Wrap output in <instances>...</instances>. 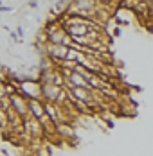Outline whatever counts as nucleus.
Returning <instances> with one entry per match:
<instances>
[{
	"label": "nucleus",
	"instance_id": "obj_7",
	"mask_svg": "<svg viewBox=\"0 0 153 156\" xmlns=\"http://www.w3.org/2000/svg\"><path fill=\"white\" fill-rule=\"evenodd\" d=\"M97 2H99L101 5H106V4H110V2H112V0H97Z\"/></svg>",
	"mask_w": 153,
	"mask_h": 156
},
{
	"label": "nucleus",
	"instance_id": "obj_5",
	"mask_svg": "<svg viewBox=\"0 0 153 156\" xmlns=\"http://www.w3.org/2000/svg\"><path fill=\"white\" fill-rule=\"evenodd\" d=\"M0 13H13V7H9V5H2V7H0Z\"/></svg>",
	"mask_w": 153,
	"mask_h": 156
},
{
	"label": "nucleus",
	"instance_id": "obj_2",
	"mask_svg": "<svg viewBox=\"0 0 153 156\" xmlns=\"http://www.w3.org/2000/svg\"><path fill=\"white\" fill-rule=\"evenodd\" d=\"M7 101H9V108L22 119H25L29 115V99L25 95H22L20 92H13V94H9Z\"/></svg>",
	"mask_w": 153,
	"mask_h": 156
},
{
	"label": "nucleus",
	"instance_id": "obj_1",
	"mask_svg": "<svg viewBox=\"0 0 153 156\" xmlns=\"http://www.w3.org/2000/svg\"><path fill=\"white\" fill-rule=\"evenodd\" d=\"M43 38H45V43H52V45H67V47H72V40L70 36L67 34L65 27L61 25L60 20H52L49 22L43 29Z\"/></svg>",
	"mask_w": 153,
	"mask_h": 156
},
{
	"label": "nucleus",
	"instance_id": "obj_4",
	"mask_svg": "<svg viewBox=\"0 0 153 156\" xmlns=\"http://www.w3.org/2000/svg\"><path fill=\"white\" fill-rule=\"evenodd\" d=\"M70 4H72V0H58V2H56V5H54V13H58V15L63 16L67 11H69Z\"/></svg>",
	"mask_w": 153,
	"mask_h": 156
},
{
	"label": "nucleus",
	"instance_id": "obj_9",
	"mask_svg": "<svg viewBox=\"0 0 153 156\" xmlns=\"http://www.w3.org/2000/svg\"><path fill=\"white\" fill-rule=\"evenodd\" d=\"M0 7H2V2H0Z\"/></svg>",
	"mask_w": 153,
	"mask_h": 156
},
{
	"label": "nucleus",
	"instance_id": "obj_6",
	"mask_svg": "<svg viewBox=\"0 0 153 156\" xmlns=\"http://www.w3.org/2000/svg\"><path fill=\"white\" fill-rule=\"evenodd\" d=\"M27 5H29L31 9H36V7H38V0H29V4H27Z\"/></svg>",
	"mask_w": 153,
	"mask_h": 156
},
{
	"label": "nucleus",
	"instance_id": "obj_8",
	"mask_svg": "<svg viewBox=\"0 0 153 156\" xmlns=\"http://www.w3.org/2000/svg\"><path fill=\"white\" fill-rule=\"evenodd\" d=\"M148 5H150V11H151V15H153V0H148Z\"/></svg>",
	"mask_w": 153,
	"mask_h": 156
},
{
	"label": "nucleus",
	"instance_id": "obj_3",
	"mask_svg": "<svg viewBox=\"0 0 153 156\" xmlns=\"http://www.w3.org/2000/svg\"><path fill=\"white\" fill-rule=\"evenodd\" d=\"M29 115H32L38 120H43L47 117L45 102L42 99H32V101H29Z\"/></svg>",
	"mask_w": 153,
	"mask_h": 156
}]
</instances>
